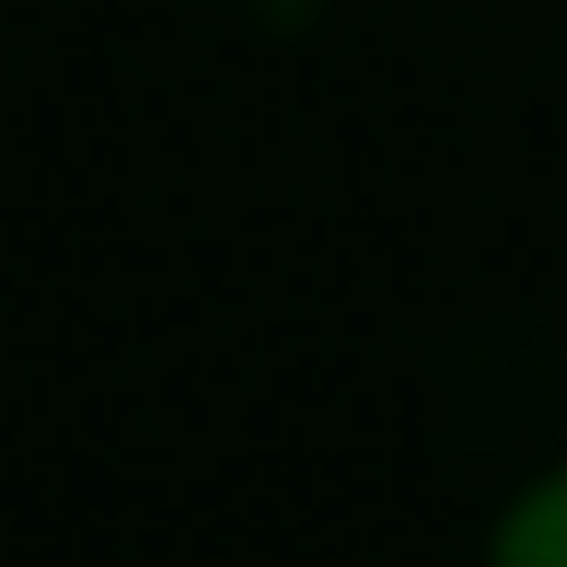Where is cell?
<instances>
[{"mask_svg": "<svg viewBox=\"0 0 567 567\" xmlns=\"http://www.w3.org/2000/svg\"><path fill=\"white\" fill-rule=\"evenodd\" d=\"M267 12H301V0H267Z\"/></svg>", "mask_w": 567, "mask_h": 567, "instance_id": "obj_2", "label": "cell"}, {"mask_svg": "<svg viewBox=\"0 0 567 567\" xmlns=\"http://www.w3.org/2000/svg\"><path fill=\"white\" fill-rule=\"evenodd\" d=\"M486 567H567V463L522 475L486 522Z\"/></svg>", "mask_w": 567, "mask_h": 567, "instance_id": "obj_1", "label": "cell"}]
</instances>
